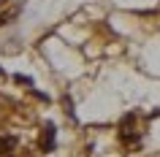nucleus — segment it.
Masks as SVG:
<instances>
[{
  "mask_svg": "<svg viewBox=\"0 0 160 157\" xmlns=\"http://www.w3.org/2000/svg\"><path fill=\"white\" fill-rule=\"evenodd\" d=\"M133 122H136V116H128L125 122H122V133H119V135H122L125 144H136V141H138V130L133 127Z\"/></svg>",
  "mask_w": 160,
  "mask_h": 157,
  "instance_id": "obj_1",
  "label": "nucleus"
},
{
  "mask_svg": "<svg viewBox=\"0 0 160 157\" xmlns=\"http://www.w3.org/2000/svg\"><path fill=\"white\" fill-rule=\"evenodd\" d=\"M11 144H14L11 138H0V152H8V149H11Z\"/></svg>",
  "mask_w": 160,
  "mask_h": 157,
  "instance_id": "obj_3",
  "label": "nucleus"
},
{
  "mask_svg": "<svg viewBox=\"0 0 160 157\" xmlns=\"http://www.w3.org/2000/svg\"><path fill=\"white\" fill-rule=\"evenodd\" d=\"M43 149H49V144H54V127H52V125H46V127H43Z\"/></svg>",
  "mask_w": 160,
  "mask_h": 157,
  "instance_id": "obj_2",
  "label": "nucleus"
}]
</instances>
